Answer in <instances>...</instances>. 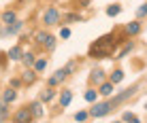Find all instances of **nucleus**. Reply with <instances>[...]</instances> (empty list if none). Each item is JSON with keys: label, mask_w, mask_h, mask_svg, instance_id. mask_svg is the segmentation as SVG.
Segmentation results:
<instances>
[{"label": "nucleus", "mask_w": 147, "mask_h": 123, "mask_svg": "<svg viewBox=\"0 0 147 123\" xmlns=\"http://www.w3.org/2000/svg\"><path fill=\"white\" fill-rule=\"evenodd\" d=\"M36 43L45 45V47H47L49 51L55 47V38L51 36V34H45V32H38V34H36Z\"/></svg>", "instance_id": "nucleus-5"}, {"label": "nucleus", "mask_w": 147, "mask_h": 123, "mask_svg": "<svg viewBox=\"0 0 147 123\" xmlns=\"http://www.w3.org/2000/svg\"><path fill=\"white\" fill-rule=\"evenodd\" d=\"M7 55H9V59H13V61H19L24 57V51H22V47L19 45H15V47H11L7 51Z\"/></svg>", "instance_id": "nucleus-7"}, {"label": "nucleus", "mask_w": 147, "mask_h": 123, "mask_svg": "<svg viewBox=\"0 0 147 123\" xmlns=\"http://www.w3.org/2000/svg\"><path fill=\"white\" fill-rule=\"evenodd\" d=\"M88 117H90V115H88V112H85V110H79L77 115H75V121H85V119H88Z\"/></svg>", "instance_id": "nucleus-26"}, {"label": "nucleus", "mask_w": 147, "mask_h": 123, "mask_svg": "<svg viewBox=\"0 0 147 123\" xmlns=\"http://www.w3.org/2000/svg\"><path fill=\"white\" fill-rule=\"evenodd\" d=\"M147 15V4H141V9L136 11V17H145Z\"/></svg>", "instance_id": "nucleus-28"}, {"label": "nucleus", "mask_w": 147, "mask_h": 123, "mask_svg": "<svg viewBox=\"0 0 147 123\" xmlns=\"http://www.w3.org/2000/svg\"><path fill=\"white\" fill-rule=\"evenodd\" d=\"M121 79H124V72H121V70H115V72L111 74V83H119Z\"/></svg>", "instance_id": "nucleus-23"}, {"label": "nucleus", "mask_w": 147, "mask_h": 123, "mask_svg": "<svg viewBox=\"0 0 147 123\" xmlns=\"http://www.w3.org/2000/svg\"><path fill=\"white\" fill-rule=\"evenodd\" d=\"M22 59H24V64H26V66H32L34 61H36V59H34V55H32V53H24V57H22Z\"/></svg>", "instance_id": "nucleus-24"}, {"label": "nucleus", "mask_w": 147, "mask_h": 123, "mask_svg": "<svg viewBox=\"0 0 147 123\" xmlns=\"http://www.w3.org/2000/svg\"><path fill=\"white\" fill-rule=\"evenodd\" d=\"M22 81L24 83H34V81H36V70H26V72H24V76H22Z\"/></svg>", "instance_id": "nucleus-13"}, {"label": "nucleus", "mask_w": 147, "mask_h": 123, "mask_svg": "<svg viewBox=\"0 0 147 123\" xmlns=\"http://www.w3.org/2000/svg\"><path fill=\"white\" fill-rule=\"evenodd\" d=\"M66 19H68V21H77V19H81V17H79V15H66Z\"/></svg>", "instance_id": "nucleus-32"}, {"label": "nucleus", "mask_w": 147, "mask_h": 123, "mask_svg": "<svg viewBox=\"0 0 147 123\" xmlns=\"http://www.w3.org/2000/svg\"><path fill=\"white\" fill-rule=\"evenodd\" d=\"M113 85L115 83H111V81H109V83H100V91H98V94L100 96H111V94H113Z\"/></svg>", "instance_id": "nucleus-12"}, {"label": "nucleus", "mask_w": 147, "mask_h": 123, "mask_svg": "<svg viewBox=\"0 0 147 123\" xmlns=\"http://www.w3.org/2000/svg\"><path fill=\"white\" fill-rule=\"evenodd\" d=\"M70 36V30L68 28H62V30H60V38H68Z\"/></svg>", "instance_id": "nucleus-29"}, {"label": "nucleus", "mask_w": 147, "mask_h": 123, "mask_svg": "<svg viewBox=\"0 0 147 123\" xmlns=\"http://www.w3.org/2000/svg\"><path fill=\"white\" fill-rule=\"evenodd\" d=\"M22 28H24V23H22V21H13V25H11V23H7V28H4V34H17Z\"/></svg>", "instance_id": "nucleus-10"}, {"label": "nucleus", "mask_w": 147, "mask_h": 123, "mask_svg": "<svg viewBox=\"0 0 147 123\" xmlns=\"http://www.w3.org/2000/svg\"><path fill=\"white\" fill-rule=\"evenodd\" d=\"M126 32H128V34H132V36H134V34H139V32H141V23H139V21L128 23V25H126Z\"/></svg>", "instance_id": "nucleus-16"}, {"label": "nucleus", "mask_w": 147, "mask_h": 123, "mask_svg": "<svg viewBox=\"0 0 147 123\" xmlns=\"http://www.w3.org/2000/svg\"><path fill=\"white\" fill-rule=\"evenodd\" d=\"M2 21H4V23H13V21H17V17H15L13 11H4V13H2Z\"/></svg>", "instance_id": "nucleus-18"}, {"label": "nucleus", "mask_w": 147, "mask_h": 123, "mask_svg": "<svg viewBox=\"0 0 147 123\" xmlns=\"http://www.w3.org/2000/svg\"><path fill=\"white\" fill-rule=\"evenodd\" d=\"M19 85H22V81H19V79H13V81H11V87H15V89H17Z\"/></svg>", "instance_id": "nucleus-31"}, {"label": "nucleus", "mask_w": 147, "mask_h": 123, "mask_svg": "<svg viewBox=\"0 0 147 123\" xmlns=\"http://www.w3.org/2000/svg\"><path fill=\"white\" fill-rule=\"evenodd\" d=\"M90 79H92V83H102V81H105V72H102V70H92Z\"/></svg>", "instance_id": "nucleus-15"}, {"label": "nucleus", "mask_w": 147, "mask_h": 123, "mask_svg": "<svg viewBox=\"0 0 147 123\" xmlns=\"http://www.w3.org/2000/svg\"><path fill=\"white\" fill-rule=\"evenodd\" d=\"M119 11H121L119 4H111V7L107 9V15H109V17H113V15H119Z\"/></svg>", "instance_id": "nucleus-21"}, {"label": "nucleus", "mask_w": 147, "mask_h": 123, "mask_svg": "<svg viewBox=\"0 0 147 123\" xmlns=\"http://www.w3.org/2000/svg\"><path fill=\"white\" fill-rule=\"evenodd\" d=\"M111 108H113V106H111V102H100V104H96L94 108H92L90 115H92V117H105Z\"/></svg>", "instance_id": "nucleus-3"}, {"label": "nucleus", "mask_w": 147, "mask_h": 123, "mask_svg": "<svg viewBox=\"0 0 147 123\" xmlns=\"http://www.w3.org/2000/svg\"><path fill=\"white\" fill-rule=\"evenodd\" d=\"M121 121H139V119H136V115H132V112H124Z\"/></svg>", "instance_id": "nucleus-25"}, {"label": "nucleus", "mask_w": 147, "mask_h": 123, "mask_svg": "<svg viewBox=\"0 0 147 123\" xmlns=\"http://www.w3.org/2000/svg\"><path fill=\"white\" fill-rule=\"evenodd\" d=\"M32 117H34V115H32V110H30V108H22L19 112H15L13 119H15V121H30Z\"/></svg>", "instance_id": "nucleus-8"}, {"label": "nucleus", "mask_w": 147, "mask_h": 123, "mask_svg": "<svg viewBox=\"0 0 147 123\" xmlns=\"http://www.w3.org/2000/svg\"><path fill=\"white\" fill-rule=\"evenodd\" d=\"M55 98V91L53 89H45L43 94H40V102H49V100H53Z\"/></svg>", "instance_id": "nucleus-17"}, {"label": "nucleus", "mask_w": 147, "mask_h": 123, "mask_svg": "<svg viewBox=\"0 0 147 123\" xmlns=\"http://www.w3.org/2000/svg\"><path fill=\"white\" fill-rule=\"evenodd\" d=\"M113 36H102V38H98L96 43L90 47V55L92 57H109L111 55V51H113V47H115V43H113Z\"/></svg>", "instance_id": "nucleus-1"}, {"label": "nucleus", "mask_w": 147, "mask_h": 123, "mask_svg": "<svg viewBox=\"0 0 147 123\" xmlns=\"http://www.w3.org/2000/svg\"><path fill=\"white\" fill-rule=\"evenodd\" d=\"M66 74H68V72H66V68L58 70V72H55V74L51 76V79H49V87H55V85H60L64 79H66Z\"/></svg>", "instance_id": "nucleus-6"}, {"label": "nucleus", "mask_w": 147, "mask_h": 123, "mask_svg": "<svg viewBox=\"0 0 147 123\" xmlns=\"http://www.w3.org/2000/svg\"><path fill=\"white\" fill-rule=\"evenodd\" d=\"M7 119H9V102L0 98V121H7Z\"/></svg>", "instance_id": "nucleus-9"}, {"label": "nucleus", "mask_w": 147, "mask_h": 123, "mask_svg": "<svg viewBox=\"0 0 147 123\" xmlns=\"http://www.w3.org/2000/svg\"><path fill=\"white\" fill-rule=\"evenodd\" d=\"M58 21H60V11H58L55 7L47 9L45 15H43V23H45V25H55Z\"/></svg>", "instance_id": "nucleus-2"}, {"label": "nucleus", "mask_w": 147, "mask_h": 123, "mask_svg": "<svg viewBox=\"0 0 147 123\" xmlns=\"http://www.w3.org/2000/svg\"><path fill=\"white\" fill-rule=\"evenodd\" d=\"M136 87H139V85H132V87H130V89H124V91H121V94H117V96H115V98H113V100H111V106H117V104H119V102H124V100H128V98H130V96H132V94H134V91H136Z\"/></svg>", "instance_id": "nucleus-4"}, {"label": "nucleus", "mask_w": 147, "mask_h": 123, "mask_svg": "<svg viewBox=\"0 0 147 123\" xmlns=\"http://www.w3.org/2000/svg\"><path fill=\"white\" fill-rule=\"evenodd\" d=\"M75 68H77V64H75V61H70V64L66 66V72H75Z\"/></svg>", "instance_id": "nucleus-30"}, {"label": "nucleus", "mask_w": 147, "mask_h": 123, "mask_svg": "<svg viewBox=\"0 0 147 123\" xmlns=\"http://www.w3.org/2000/svg\"><path fill=\"white\" fill-rule=\"evenodd\" d=\"M145 108H147V104H145Z\"/></svg>", "instance_id": "nucleus-33"}, {"label": "nucleus", "mask_w": 147, "mask_h": 123, "mask_svg": "<svg viewBox=\"0 0 147 123\" xmlns=\"http://www.w3.org/2000/svg\"><path fill=\"white\" fill-rule=\"evenodd\" d=\"M2 98L7 100V102H13L15 98H17V94H15V87H9V89L4 91V96H2Z\"/></svg>", "instance_id": "nucleus-20"}, {"label": "nucleus", "mask_w": 147, "mask_h": 123, "mask_svg": "<svg viewBox=\"0 0 147 123\" xmlns=\"http://www.w3.org/2000/svg\"><path fill=\"white\" fill-rule=\"evenodd\" d=\"M47 68V59H43V57H38L36 61H34V70L36 72H43V70Z\"/></svg>", "instance_id": "nucleus-19"}, {"label": "nucleus", "mask_w": 147, "mask_h": 123, "mask_svg": "<svg viewBox=\"0 0 147 123\" xmlns=\"http://www.w3.org/2000/svg\"><path fill=\"white\" fill-rule=\"evenodd\" d=\"M30 110H32V115L36 117V119L43 117V106H40V102H32V104H30Z\"/></svg>", "instance_id": "nucleus-14"}, {"label": "nucleus", "mask_w": 147, "mask_h": 123, "mask_svg": "<svg viewBox=\"0 0 147 123\" xmlns=\"http://www.w3.org/2000/svg\"><path fill=\"white\" fill-rule=\"evenodd\" d=\"M70 100H73V94L68 89H62V94H60V106H68Z\"/></svg>", "instance_id": "nucleus-11"}, {"label": "nucleus", "mask_w": 147, "mask_h": 123, "mask_svg": "<svg viewBox=\"0 0 147 123\" xmlns=\"http://www.w3.org/2000/svg\"><path fill=\"white\" fill-rule=\"evenodd\" d=\"M130 49H132V43H128V45H126V47H124V49H121V53L117 55V59H121V57H124V55H126V53H128V51H130Z\"/></svg>", "instance_id": "nucleus-27"}, {"label": "nucleus", "mask_w": 147, "mask_h": 123, "mask_svg": "<svg viewBox=\"0 0 147 123\" xmlns=\"http://www.w3.org/2000/svg\"><path fill=\"white\" fill-rule=\"evenodd\" d=\"M96 96H98V91H96V89H88V91H85V96H83V98L88 100V102H94V100H96Z\"/></svg>", "instance_id": "nucleus-22"}]
</instances>
